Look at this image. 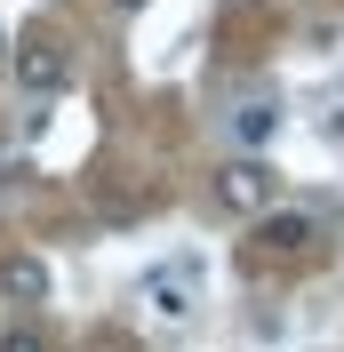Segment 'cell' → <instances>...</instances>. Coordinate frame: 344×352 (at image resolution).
<instances>
[{
  "label": "cell",
  "mask_w": 344,
  "mask_h": 352,
  "mask_svg": "<svg viewBox=\"0 0 344 352\" xmlns=\"http://www.w3.org/2000/svg\"><path fill=\"white\" fill-rule=\"evenodd\" d=\"M216 200H224L233 217H264V208L280 200V176L264 168L257 153H240V160H224V168H216Z\"/></svg>",
  "instance_id": "obj_1"
},
{
  "label": "cell",
  "mask_w": 344,
  "mask_h": 352,
  "mask_svg": "<svg viewBox=\"0 0 344 352\" xmlns=\"http://www.w3.org/2000/svg\"><path fill=\"white\" fill-rule=\"evenodd\" d=\"M17 80L32 88V96H56V88L72 80L65 48H56V41H24V48H17Z\"/></svg>",
  "instance_id": "obj_2"
},
{
  "label": "cell",
  "mask_w": 344,
  "mask_h": 352,
  "mask_svg": "<svg viewBox=\"0 0 344 352\" xmlns=\"http://www.w3.org/2000/svg\"><path fill=\"white\" fill-rule=\"evenodd\" d=\"M48 288H56V280H48L41 256H24V248L0 256V296H8V305H48Z\"/></svg>",
  "instance_id": "obj_3"
},
{
  "label": "cell",
  "mask_w": 344,
  "mask_h": 352,
  "mask_svg": "<svg viewBox=\"0 0 344 352\" xmlns=\"http://www.w3.org/2000/svg\"><path fill=\"white\" fill-rule=\"evenodd\" d=\"M304 241H312V217H297V208H280V217L257 224V248H264V256H297Z\"/></svg>",
  "instance_id": "obj_4"
},
{
  "label": "cell",
  "mask_w": 344,
  "mask_h": 352,
  "mask_svg": "<svg viewBox=\"0 0 344 352\" xmlns=\"http://www.w3.org/2000/svg\"><path fill=\"white\" fill-rule=\"evenodd\" d=\"M144 296H152V312H160V320H184V312H193V272H152Z\"/></svg>",
  "instance_id": "obj_5"
},
{
  "label": "cell",
  "mask_w": 344,
  "mask_h": 352,
  "mask_svg": "<svg viewBox=\"0 0 344 352\" xmlns=\"http://www.w3.org/2000/svg\"><path fill=\"white\" fill-rule=\"evenodd\" d=\"M272 129H280V112H272V104H240V112H233V136L248 144V153H257V144H264Z\"/></svg>",
  "instance_id": "obj_6"
},
{
  "label": "cell",
  "mask_w": 344,
  "mask_h": 352,
  "mask_svg": "<svg viewBox=\"0 0 344 352\" xmlns=\"http://www.w3.org/2000/svg\"><path fill=\"white\" fill-rule=\"evenodd\" d=\"M0 352H48V344H41L32 329H0Z\"/></svg>",
  "instance_id": "obj_7"
},
{
  "label": "cell",
  "mask_w": 344,
  "mask_h": 352,
  "mask_svg": "<svg viewBox=\"0 0 344 352\" xmlns=\"http://www.w3.org/2000/svg\"><path fill=\"white\" fill-rule=\"evenodd\" d=\"M112 8H120V16H136V8H144V0H112Z\"/></svg>",
  "instance_id": "obj_8"
}]
</instances>
